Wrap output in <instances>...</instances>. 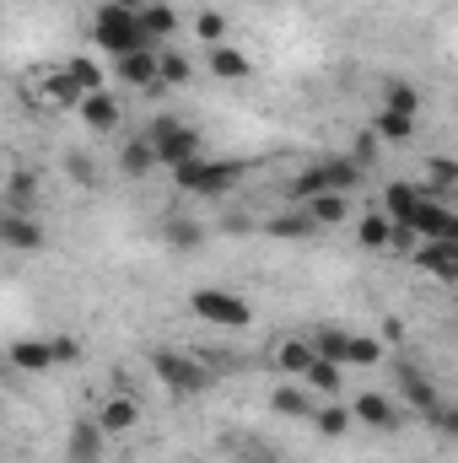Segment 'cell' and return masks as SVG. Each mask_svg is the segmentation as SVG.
Segmentation results:
<instances>
[{"mask_svg": "<svg viewBox=\"0 0 458 463\" xmlns=\"http://www.w3.org/2000/svg\"><path fill=\"white\" fill-rule=\"evenodd\" d=\"M195 33H200V43H222L227 16H222V11H200V16H195Z\"/></svg>", "mask_w": 458, "mask_h": 463, "instance_id": "8d00e7d4", "label": "cell"}, {"mask_svg": "<svg viewBox=\"0 0 458 463\" xmlns=\"http://www.w3.org/2000/svg\"><path fill=\"white\" fill-rule=\"evenodd\" d=\"M103 458V431L98 420H76L71 426V463H98Z\"/></svg>", "mask_w": 458, "mask_h": 463, "instance_id": "9a60e30c", "label": "cell"}, {"mask_svg": "<svg viewBox=\"0 0 458 463\" xmlns=\"http://www.w3.org/2000/svg\"><path fill=\"white\" fill-rule=\"evenodd\" d=\"M189 76H195L189 54H178V49H162V54H157V81H162V87H184Z\"/></svg>", "mask_w": 458, "mask_h": 463, "instance_id": "7402d4cb", "label": "cell"}, {"mask_svg": "<svg viewBox=\"0 0 458 463\" xmlns=\"http://www.w3.org/2000/svg\"><path fill=\"white\" fill-rule=\"evenodd\" d=\"M319 178H324V189H335V194H350V189H361L367 167H356L350 156H329V162H319Z\"/></svg>", "mask_w": 458, "mask_h": 463, "instance_id": "4fadbf2b", "label": "cell"}, {"mask_svg": "<svg viewBox=\"0 0 458 463\" xmlns=\"http://www.w3.org/2000/svg\"><path fill=\"white\" fill-rule=\"evenodd\" d=\"M270 237H291V242H297V237H313V222H308V211H302V216H286V211H281V216H275V222H270Z\"/></svg>", "mask_w": 458, "mask_h": 463, "instance_id": "d6a6232c", "label": "cell"}, {"mask_svg": "<svg viewBox=\"0 0 458 463\" xmlns=\"http://www.w3.org/2000/svg\"><path fill=\"white\" fill-rule=\"evenodd\" d=\"M383 109H388V114L415 118V109H421V92H415L410 81H388V87H383Z\"/></svg>", "mask_w": 458, "mask_h": 463, "instance_id": "603a6c76", "label": "cell"}, {"mask_svg": "<svg viewBox=\"0 0 458 463\" xmlns=\"http://www.w3.org/2000/svg\"><path fill=\"white\" fill-rule=\"evenodd\" d=\"M135 420H140L135 399H109V404L98 410V431H103V437H119V431H129Z\"/></svg>", "mask_w": 458, "mask_h": 463, "instance_id": "e0dca14e", "label": "cell"}, {"mask_svg": "<svg viewBox=\"0 0 458 463\" xmlns=\"http://www.w3.org/2000/svg\"><path fill=\"white\" fill-rule=\"evenodd\" d=\"M350 420H361V426H377V431H394V426H399V410H394L383 393H356V404H350Z\"/></svg>", "mask_w": 458, "mask_h": 463, "instance_id": "30bf717a", "label": "cell"}, {"mask_svg": "<svg viewBox=\"0 0 458 463\" xmlns=\"http://www.w3.org/2000/svg\"><path fill=\"white\" fill-rule=\"evenodd\" d=\"M377 361H383L377 340H356V335L345 340V366H377Z\"/></svg>", "mask_w": 458, "mask_h": 463, "instance_id": "e575fe53", "label": "cell"}, {"mask_svg": "<svg viewBox=\"0 0 458 463\" xmlns=\"http://www.w3.org/2000/svg\"><path fill=\"white\" fill-rule=\"evenodd\" d=\"M313 420H319V431H324V437H345V431H350V410H345V404H329V410H319Z\"/></svg>", "mask_w": 458, "mask_h": 463, "instance_id": "d590c367", "label": "cell"}, {"mask_svg": "<svg viewBox=\"0 0 458 463\" xmlns=\"http://www.w3.org/2000/svg\"><path fill=\"white\" fill-rule=\"evenodd\" d=\"M0 242H5V248H22V253H38V248H43V227H38L33 216L0 211Z\"/></svg>", "mask_w": 458, "mask_h": 463, "instance_id": "ba28073f", "label": "cell"}, {"mask_svg": "<svg viewBox=\"0 0 458 463\" xmlns=\"http://www.w3.org/2000/svg\"><path fill=\"white\" fill-rule=\"evenodd\" d=\"M65 173H71L81 189H92V178H98V173H92V156H81V151H71V156H65Z\"/></svg>", "mask_w": 458, "mask_h": 463, "instance_id": "ab89813d", "label": "cell"}, {"mask_svg": "<svg viewBox=\"0 0 458 463\" xmlns=\"http://www.w3.org/2000/svg\"><path fill=\"white\" fill-rule=\"evenodd\" d=\"M119 76L129 81V87H151L157 81V49H140V54H124V60H114Z\"/></svg>", "mask_w": 458, "mask_h": 463, "instance_id": "ffe728a7", "label": "cell"}, {"mask_svg": "<svg viewBox=\"0 0 458 463\" xmlns=\"http://www.w3.org/2000/svg\"><path fill=\"white\" fill-rule=\"evenodd\" d=\"M189 307H195L205 324H222V329H243V324L253 318V307H248L243 297H232V291H211V286H205V291H195V297H189Z\"/></svg>", "mask_w": 458, "mask_h": 463, "instance_id": "277c9868", "label": "cell"}, {"mask_svg": "<svg viewBox=\"0 0 458 463\" xmlns=\"http://www.w3.org/2000/svg\"><path fill=\"white\" fill-rule=\"evenodd\" d=\"M151 167H157L151 140H146V135H140V140H129V146H124V173H129V178H146Z\"/></svg>", "mask_w": 458, "mask_h": 463, "instance_id": "d4e9b609", "label": "cell"}, {"mask_svg": "<svg viewBox=\"0 0 458 463\" xmlns=\"http://www.w3.org/2000/svg\"><path fill=\"white\" fill-rule=\"evenodd\" d=\"M270 410H275V415H313L308 393H302V388H286V383H281V388L270 393Z\"/></svg>", "mask_w": 458, "mask_h": 463, "instance_id": "4316f807", "label": "cell"}, {"mask_svg": "<svg viewBox=\"0 0 458 463\" xmlns=\"http://www.w3.org/2000/svg\"><path fill=\"white\" fill-rule=\"evenodd\" d=\"M308 361H313V345H302V340H286V345L275 350V366H281V372H291V377H302V372H308Z\"/></svg>", "mask_w": 458, "mask_h": 463, "instance_id": "83f0119b", "label": "cell"}, {"mask_svg": "<svg viewBox=\"0 0 458 463\" xmlns=\"http://www.w3.org/2000/svg\"><path fill=\"white\" fill-rule=\"evenodd\" d=\"M43 92H49V103H54V109H81V98H87V92H81V87H76L65 71H60V76H54Z\"/></svg>", "mask_w": 458, "mask_h": 463, "instance_id": "1f68e13d", "label": "cell"}, {"mask_svg": "<svg viewBox=\"0 0 458 463\" xmlns=\"http://www.w3.org/2000/svg\"><path fill=\"white\" fill-rule=\"evenodd\" d=\"M372 135H377V140H415V118L388 114V109H383V114L372 118Z\"/></svg>", "mask_w": 458, "mask_h": 463, "instance_id": "cb8c5ba5", "label": "cell"}, {"mask_svg": "<svg viewBox=\"0 0 458 463\" xmlns=\"http://www.w3.org/2000/svg\"><path fill=\"white\" fill-rule=\"evenodd\" d=\"M11 366H16V372H49L54 355H49L43 340H16V345H11Z\"/></svg>", "mask_w": 458, "mask_h": 463, "instance_id": "44dd1931", "label": "cell"}, {"mask_svg": "<svg viewBox=\"0 0 458 463\" xmlns=\"http://www.w3.org/2000/svg\"><path fill=\"white\" fill-rule=\"evenodd\" d=\"M49 355H54V366H71V361H81V340H49Z\"/></svg>", "mask_w": 458, "mask_h": 463, "instance_id": "60d3db41", "label": "cell"}, {"mask_svg": "<svg viewBox=\"0 0 458 463\" xmlns=\"http://www.w3.org/2000/svg\"><path fill=\"white\" fill-rule=\"evenodd\" d=\"M237 178H243L237 162H205V156H189V162L173 167V184H178V189H189V194H211V200L227 194Z\"/></svg>", "mask_w": 458, "mask_h": 463, "instance_id": "7a4b0ae2", "label": "cell"}, {"mask_svg": "<svg viewBox=\"0 0 458 463\" xmlns=\"http://www.w3.org/2000/svg\"><path fill=\"white\" fill-rule=\"evenodd\" d=\"M458 184V167L453 162H432V189H426V200H437L443 189H453Z\"/></svg>", "mask_w": 458, "mask_h": 463, "instance_id": "74e56055", "label": "cell"}, {"mask_svg": "<svg viewBox=\"0 0 458 463\" xmlns=\"http://www.w3.org/2000/svg\"><path fill=\"white\" fill-rule=\"evenodd\" d=\"M388 227H394V222H388L383 211H367V216H361V232H356L361 248H388Z\"/></svg>", "mask_w": 458, "mask_h": 463, "instance_id": "4dcf8cb0", "label": "cell"}, {"mask_svg": "<svg viewBox=\"0 0 458 463\" xmlns=\"http://www.w3.org/2000/svg\"><path fill=\"white\" fill-rule=\"evenodd\" d=\"M92 38H98V49H109L114 60L151 49V38L140 33L135 11H119V5H109V0H103V11H98V22H92Z\"/></svg>", "mask_w": 458, "mask_h": 463, "instance_id": "6da1fadb", "label": "cell"}, {"mask_svg": "<svg viewBox=\"0 0 458 463\" xmlns=\"http://www.w3.org/2000/svg\"><path fill=\"white\" fill-rule=\"evenodd\" d=\"M415 264L432 269L437 280H458V242H426V248H415Z\"/></svg>", "mask_w": 458, "mask_h": 463, "instance_id": "5bb4252c", "label": "cell"}, {"mask_svg": "<svg viewBox=\"0 0 458 463\" xmlns=\"http://www.w3.org/2000/svg\"><path fill=\"white\" fill-rule=\"evenodd\" d=\"M388 248H399V253H415V248H421V237H415V227H388Z\"/></svg>", "mask_w": 458, "mask_h": 463, "instance_id": "b9f144b4", "label": "cell"}, {"mask_svg": "<svg viewBox=\"0 0 458 463\" xmlns=\"http://www.w3.org/2000/svg\"><path fill=\"white\" fill-rule=\"evenodd\" d=\"M350 162H356V167H372V162H377V135H372V129H361V135H356Z\"/></svg>", "mask_w": 458, "mask_h": 463, "instance_id": "f35d334b", "label": "cell"}, {"mask_svg": "<svg viewBox=\"0 0 458 463\" xmlns=\"http://www.w3.org/2000/svg\"><path fill=\"white\" fill-rule=\"evenodd\" d=\"M410 227H415V237H426V242H458V216L448 205H437V200H421Z\"/></svg>", "mask_w": 458, "mask_h": 463, "instance_id": "8992f818", "label": "cell"}, {"mask_svg": "<svg viewBox=\"0 0 458 463\" xmlns=\"http://www.w3.org/2000/svg\"><path fill=\"white\" fill-rule=\"evenodd\" d=\"M162 237H167L173 248H200V242H205V227H200V222H184V216H173V222L162 227Z\"/></svg>", "mask_w": 458, "mask_h": 463, "instance_id": "f546056e", "label": "cell"}, {"mask_svg": "<svg viewBox=\"0 0 458 463\" xmlns=\"http://www.w3.org/2000/svg\"><path fill=\"white\" fill-rule=\"evenodd\" d=\"M302 377H308V383H313V388H319V393H329V399H335V393H340V366H335V361H319V355H313V361H308V372H302Z\"/></svg>", "mask_w": 458, "mask_h": 463, "instance_id": "484cf974", "label": "cell"}, {"mask_svg": "<svg viewBox=\"0 0 458 463\" xmlns=\"http://www.w3.org/2000/svg\"><path fill=\"white\" fill-rule=\"evenodd\" d=\"M421 200H426V194H421V184H388V189H383V205H388L383 216H388L394 227H410Z\"/></svg>", "mask_w": 458, "mask_h": 463, "instance_id": "9c48e42d", "label": "cell"}, {"mask_svg": "<svg viewBox=\"0 0 458 463\" xmlns=\"http://www.w3.org/2000/svg\"><path fill=\"white\" fill-rule=\"evenodd\" d=\"M109 5H119V11H140L146 0H109Z\"/></svg>", "mask_w": 458, "mask_h": 463, "instance_id": "7bdbcfd3", "label": "cell"}, {"mask_svg": "<svg viewBox=\"0 0 458 463\" xmlns=\"http://www.w3.org/2000/svg\"><path fill=\"white\" fill-rule=\"evenodd\" d=\"M65 76H71L81 92H103V71H98V60H71Z\"/></svg>", "mask_w": 458, "mask_h": 463, "instance_id": "836d02e7", "label": "cell"}, {"mask_svg": "<svg viewBox=\"0 0 458 463\" xmlns=\"http://www.w3.org/2000/svg\"><path fill=\"white\" fill-rule=\"evenodd\" d=\"M308 205V222L313 227H335V222H345V194H335V189H324V194H313V200H302Z\"/></svg>", "mask_w": 458, "mask_h": 463, "instance_id": "ac0fdd59", "label": "cell"}, {"mask_svg": "<svg viewBox=\"0 0 458 463\" xmlns=\"http://www.w3.org/2000/svg\"><path fill=\"white\" fill-rule=\"evenodd\" d=\"M205 65H211V71H216V76H222V81H243V76H248V71H253V60H248V54H243V49H227V43H216V49H211V60H205Z\"/></svg>", "mask_w": 458, "mask_h": 463, "instance_id": "d6986e66", "label": "cell"}, {"mask_svg": "<svg viewBox=\"0 0 458 463\" xmlns=\"http://www.w3.org/2000/svg\"><path fill=\"white\" fill-rule=\"evenodd\" d=\"M151 372H157L173 393H200V388H211V366L195 361V355H178V350H151Z\"/></svg>", "mask_w": 458, "mask_h": 463, "instance_id": "3957f363", "label": "cell"}, {"mask_svg": "<svg viewBox=\"0 0 458 463\" xmlns=\"http://www.w3.org/2000/svg\"><path fill=\"white\" fill-rule=\"evenodd\" d=\"M76 114L87 118V129H98V135H114L119 129V103L109 98V92H87Z\"/></svg>", "mask_w": 458, "mask_h": 463, "instance_id": "8fae6325", "label": "cell"}, {"mask_svg": "<svg viewBox=\"0 0 458 463\" xmlns=\"http://www.w3.org/2000/svg\"><path fill=\"white\" fill-rule=\"evenodd\" d=\"M135 22H140L146 38H173V33H178V11H173L167 0H146V5L135 11Z\"/></svg>", "mask_w": 458, "mask_h": 463, "instance_id": "7c38bea8", "label": "cell"}, {"mask_svg": "<svg viewBox=\"0 0 458 463\" xmlns=\"http://www.w3.org/2000/svg\"><path fill=\"white\" fill-rule=\"evenodd\" d=\"M399 393L415 404V415H437V410H443V399H437L432 377H426V372H415L410 361H399Z\"/></svg>", "mask_w": 458, "mask_h": 463, "instance_id": "52a82bcc", "label": "cell"}, {"mask_svg": "<svg viewBox=\"0 0 458 463\" xmlns=\"http://www.w3.org/2000/svg\"><path fill=\"white\" fill-rule=\"evenodd\" d=\"M345 340H350L345 329H329V324H324V329H319V340H313V355H319V361H335V366H345Z\"/></svg>", "mask_w": 458, "mask_h": 463, "instance_id": "f1b7e54d", "label": "cell"}, {"mask_svg": "<svg viewBox=\"0 0 458 463\" xmlns=\"http://www.w3.org/2000/svg\"><path fill=\"white\" fill-rule=\"evenodd\" d=\"M33 205H38V178L16 167V173L5 178V211H16V216H27Z\"/></svg>", "mask_w": 458, "mask_h": 463, "instance_id": "2e32d148", "label": "cell"}, {"mask_svg": "<svg viewBox=\"0 0 458 463\" xmlns=\"http://www.w3.org/2000/svg\"><path fill=\"white\" fill-rule=\"evenodd\" d=\"M151 151H157V167H178L189 156H205L200 151V129H189V124H173L162 140H151Z\"/></svg>", "mask_w": 458, "mask_h": 463, "instance_id": "5b68a950", "label": "cell"}]
</instances>
